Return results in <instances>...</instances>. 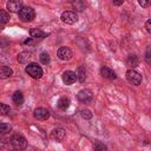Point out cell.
Returning a JSON list of instances; mask_svg holds the SVG:
<instances>
[{
	"label": "cell",
	"instance_id": "6",
	"mask_svg": "<svg viewBox=\"0 0 151 151\" xmlns=\"http://www.w3.org/2000/svg\"><path fill=\"white\" fill-rule=\"evenodd\" d=\"M77 98H78V100L81 101V103H88V101H91V100L93 99V93H92L91 90L84 88V90H81V91L78 92Z\"/></svg>",
	"mask_w": 151,
	"mask_h": 151
},
{
	"label": "cell",
	"instance_id": "11",
	"mask_svg": "<svg viewBox=\"0 0 151 151\" xmlns=\"http://www.w3.org/2000/svg\"><path fill=\"white\" fill-rule=\"evenodd\" d=\"M100 73H101V76H103L105 79L113 80V79H116V78H117L116 72H114L113 70H111L110 67H107V66H103V67L100 68Z\"/></svg>",
	"mask_w": 151,
	"mask_h": 151
},
{
	"label": "cell",
	"instance_id": "24",
	"mask_svg": "<svg viewBox=\"0 0 151 151\" xmlns=\"http://www.w3.org/2000/svg\"><path fill=\"white\" fill-rule=\"evenodd\" d=\"M80 116L84 118V119H91L92 118V113L90 110H81L80 111Z\"/></svg>",
	"mask_w": 151,
	"mask_h": 151
},
{
	"label": "cell",
	"instance_id": "13",
	"mask_svg": "<svg viewBox=\"0 0 151 151\" xmlns=\"http://www.w3.org/2000/svg\"><path fill=\"white\" fill-rule=\"evenodd\" d=\"M13 74V71L8 66H0V79H7Z\"/></svg>",
	"mask_w": 151,
	"mask_h": 151
},
{
	"label": "cell",
	"instance_id": "26",
	"mask_svg": "<svg viewBox=\"0 0 151 151\" xmlns=\"http://www.w3.org/2000/svg\"><path fill=\"white\" fill-rule=\"evenodd\" d=\"M150 24H151V20H147V21L145 22V28H146V32H147V33H150V32H151V27H150Z\"/></svg>",
	"mask_w": 151,
	"mask_h": 151
},
{
	"label": "cell",
	"instance_id": "23",
	"mask_svg": "<svg viewBox=\"0 0 151 151\" xmlns=\"http://www.w3.org/2000/svg\"><path fill=\"white\" fill-rule=\"evenodd\" d=\"M9 111H11V109H9L8 105H6V104H4V103H0V114H1V116L8 114Z\"/></svg>",
	"mask_w": 151,
	"mask_h": 151
},
{
	"label": "cell",
	"instance_id": "21",
	"mask_svg": "<svg viewBox=\"0 0 151 151\" xmlns=\"http://www.w3.org/2000/svg\"><path fill=\"white\" fill-rule=\"evenodd\" d=\"M9 14L6 12V11H2V9H0V22L1 24H6V22H8L9 21Z\"/></svg>",
	"mask_w": 151,
	"mask_h": 151
},
{
	"label": "cell",
	"instance_id": "7",
	"mask_svg": "<svg viewBox=\"0 0 151 151\" xmlns=\"http://www.w3.org/2000/svg\"><path fill=\"white\" fill-rule=\"evenodd\" d=\"M6 7L12 13H18L22 8V1L21 0H11L6 4Z\"/></svg>",
	"mask_w": 151,
	"mask_h": 151
},
{
	"label": "cell",
	"instance_id": "28",
	"mask_svg": "<svg viewBox=\"0 0 151 151\" xmlns=\"http://www.w3.org/2000/svg\"><path fill=\"white\" fill-rule=\"evenodd\" d=\"M145 58H146V63L150 64V48L146 50V57Z\"/></svg>",
	"mask_w": 151,
	"mask_h": 151
},
{
	"label": "cell",
	"instance_id": "27",
	"mask_svg": "<svg viewBox=\"0 0 151 151\" xmlns=\"http://www.w3.org/2000/svg\"><path fill=\"white\" fill-rule=\"evenodd\" d=\"M139 5L142 7H147V6H150V1H139Z\"/></svg>",
	"mask_w": 151,
	"mask_h": 151
},
{
	"label": "cell",
	"instance_id": "17",
	"mask_svg": "<svg viewBox=\"0 0 151 151\" xmlns=\"http://www.w3.org/2000/svg\"><path fill=\"white\" fill-rule=\"evenodd\" d=\"M77 79L80 81V83H84L85 79H86V68L84 65H80L78 67V73H77Z\"/></svg>",
	"mask_w": 151,
	"mask_h": 151
},
{
	"label": "cell",
	"instance_id": "2",
	"mask_svg": "<svg viewBox=\"0 0 151 151\" xmlns=\"http://www.w3.org/2000/svg\"><path fill=\"white\" fill-rule=\"evenodd\" d=\"M18 14H19L20 20L25 21V22L26 21H32L34 19V17H35L34 9L32 7H29V6H22V8L18 12Z\"/></svg>",
	"mask_w": 151,
	"mask_h": 151
},
{
	"label": "cell",
	"instance_id": "3",
	"mask_svg": "<svg viewBox=\"0 0 151 151\" xmlns=\"http://www.w3.org/2000/svg\"><path fill=\"white\" fill-rule=\"evenodd\" d=\"M11 144L17 149V150H24L26 149L27 146V140L20 136V134H14L12 138H11Z\"/></svg>",
	"mask_w": 151,
	"mask_h": 151
},
{
	"label": "cell",
	"instance_id": "10",
	"mask_svg": "<svg viewBox=\"0 0 151 151\" xmlns=\"http://www.w3.org/2000/svg\"><path fill=\"white\" fill-rule=\"evenodd\" d=\"M77 80V74L73 71H65L63 73V81L66 85H71Z\"/></svg>",
	"mask_w": 151,
	"mask_h": 151
},
{
	"label": "cell",
	"instance_id": "15",
	"mask_svg": "<svg viewBox=\"0 0 151 151\" xmlns=\"http://www.w3.org/2000/svg\"><path fill=\"white\" fill-rule=\"evenodd\" d=\"M12 100L15 105H21L24 103V94L21 91H15L12 96Z\"/></svg>",
	"mask_w": 151,
	"mask_h": 151
},
{
	"label": "cell",
	"instance_id": "29",
	"mask_svg": "<svg viewBox=\"0 0 151 151\" xmlns=\"http://www.w3.org/2000/svg\"><path fill=\"white\" fill-rule=\"evenodd\" d=\"M123 4V1H114L113 2V5H122Z\"/></svg>",
	"mask_w": 151,
	"mask_h": 151
},
{
	"label": "cell",
	"instance_id": "20",
	"mask_svg": "<svg viewBox=\"0 0 151 151\" xmlns=\"http://www.w3.org/2000/svg\"><path fill=\"white\" fill-rule=\"evenodd\" d=\"M39 59H40V61H41L42 64H45V65L50 64V61H51L50 54H48L47 52H41V53H40V55H39Z\"/></svg>",
	"mask_w": 151,
	"mask_h": 151
},
{
	"label": "cell",
	"instance_id": "1",
	"mask_svg": "<svg viewBox=\"0 0 151 151\" xmlns=\"http://www.w3.org/2000/svg\"><path fill=\"white\" fill-rule=\"evenodd\" d=\"M25 71L33 79H40L42 77V68L37 63H29V64H27Z\"/></svg>",
	"mask_w": 151,
	"mask_h": 151
},
{
	"label": "cell",
	"instance_id": "8",
	"mask_svg": "<svg viewBox=\"0 0 151 151\" xmlns=\"http://www.w3.org/2000/svg\"><path fill=\"white\" fill-rule=\"evenodd\" d=\"M57 55L61 60H70L72 58V51L70 50V47L63 46L57 51Z\"/></svg>",
	"mask_w": 151,
	"mask_h": 151
},
{
	"label": "cell",
	"instance_id": "25",
	"mask_svg": "<svg viewBox=\"0 0 151 151\" xmlns=\"http://www.w3.org/2000/svg\"><path fill=\"white\" fill-rule=\"evenodd\" d=\"M94 151H107V149H106L105 145L98 143V144H96V146H94Z\"/></svg>",
	"mask_w": 151,
	"mask_h": 151
},
{
	"label": "cell",
	"instance_id": "19",
	"mask_svg": "<svg viewBox=\"0 0 151 151\" xmlns=\"http://www.w3.org/2000/svg\"><path fill=\"white\" fill-rule=\"evenodd\" d=\"M32 53L31 52H21L19 55H18V61L19 63H27L29 59H32Z\"/></svg>",
	"mask_w": 151,
	"mask_h": 151
},
{
	"label": "cell",
	"instance_id": "5",
	"mask_svg": "<svg viewBox=\"0 0 151 151\" xmlns=\"http://www.w3.org/2000/svg\"><path fill=\"white\" fill-rule=\"evenodd\" d=\"M126 79L132 85H139L142 83V76H140V73L137 72V71H134V70H129L126 72Z\"/></svg>",
	"mask_w": 151,
	"mask_h": 151
},
{
	"label": "cell",
	"instance_id": "14",
	"mask_svg": "<svg viewBox=\"0 0 151 151\" xmlns=\"http://www.w3.org/2000/svg\"><path fill=\"white\" fill-rule=\"evenodd\" d=\"M70 104H71V101H70V99L66 98V97H61V98H59V100H58V103H57L58 107H59L60 110H63V111L67 110V109L70 107Z\"/></svg>",
	"mask_w": 151,
	"mask_h": 151
},
{
	"label": "cell",
	"instance_id": "9",
	"mask_svg": "<svg viewBox=\"0 0 151 151\" xmlns=\"http://www.w3.org/2000/svg\"><path fill=\"white\" fill-rule=\"evenodd\" d=\"M33 114H34V118L38 119V120H46V119H48V117H50L48 110H46V109H44V107H38V109H35L34 112H33Z\"/></svg>",
	"mask_w": 151,
	"mask_h": 151
},
{
	"label": "cell",
	"instance_id": "22",
	"mask_svg": "<svg viewBox=\"0 0 151 151\" xmlns=\"http://www.w3.org/2000/svg\"><path fill=\"white\" fill-rule=\"evenodd\" d=\"M12 130L11 124L8 123H0V133H7Z\"/></svg>",
	"mask_w": 151,
	"mask_h": 151
},
{
	"label": "cell",
	"instance_id": "16",
	"mask_svg": "<svg viewBox=\"0 0 151 151\" xmlns=\"http://www.w3.org/2000/svg\"><path fill=\"white\" fill-rule=\"evenodd\" d=\"M138 64H139L138 57H136V55H130V57H127V59H126V65L130 66L131 70H133L134 67H137Z\"/></svg>",
	"mask_w": 151,
	"mask_h": 151
},
{
	"label": "cell",
	"instance_id": "4",
	"mask_svg": "<svg viewBox=\"0 0 151 151\" xmlns=\"http://www.w3.org/2000/svg\"><path fill=\"white\" fill-rule=\"evenodd\" d=\"M60 19H61L63 22L68 24V25H72V24H74V22L78 21V15L73 11H65V12L61 13Z\"/></svg>",
	"mask_w": 151,
	"mask_h": 151
},
{
	"label": "cell",
	"instance_id": "12",
	"mask_svg": "<svg viewBox=\"0 0 151 151\" xmlns=\"http://www.w3.org/2000/svg\"><path fill=\"white\" fill-rule=\"evenodd\" d=\"M65 134H66V132L61 127H57V129H54L52 131V138L54 140H57V142H61L65 138Z\"/></svg>",
	"mask_w": 151,
	"mask_h": 151
},
{
	"label": "cell",
	"instance_id": "18",
	"mask_svg": "<svg viewBox=\"0 0 151 151\" xmlns=\"http://www.w3.org/2000/svg\"><path fill=\"white\" fill-rule=\"evenodd\" d=\"M29 34H31V37H32V38H39V39L47 37V33L42 32V31H41V29H39V28H32V29L29 31Z\"/></svg>",
	"mask_w": 151,
	"mask_h": 151
},
{
	"label": "cell",
	"instance_id": "30",
	"mask_svg": "<svg viewBox=\"0 0 151 151\" xmlns=\"http://www.w3.org/2000/svg\"><path fill=\"white\" fill-rule=\"evenodd\" d=\"M12 151H18V150H12Z\"/></svg>",
	"mask_w": 151,
	"mask_h": 151
}]
</instances>
